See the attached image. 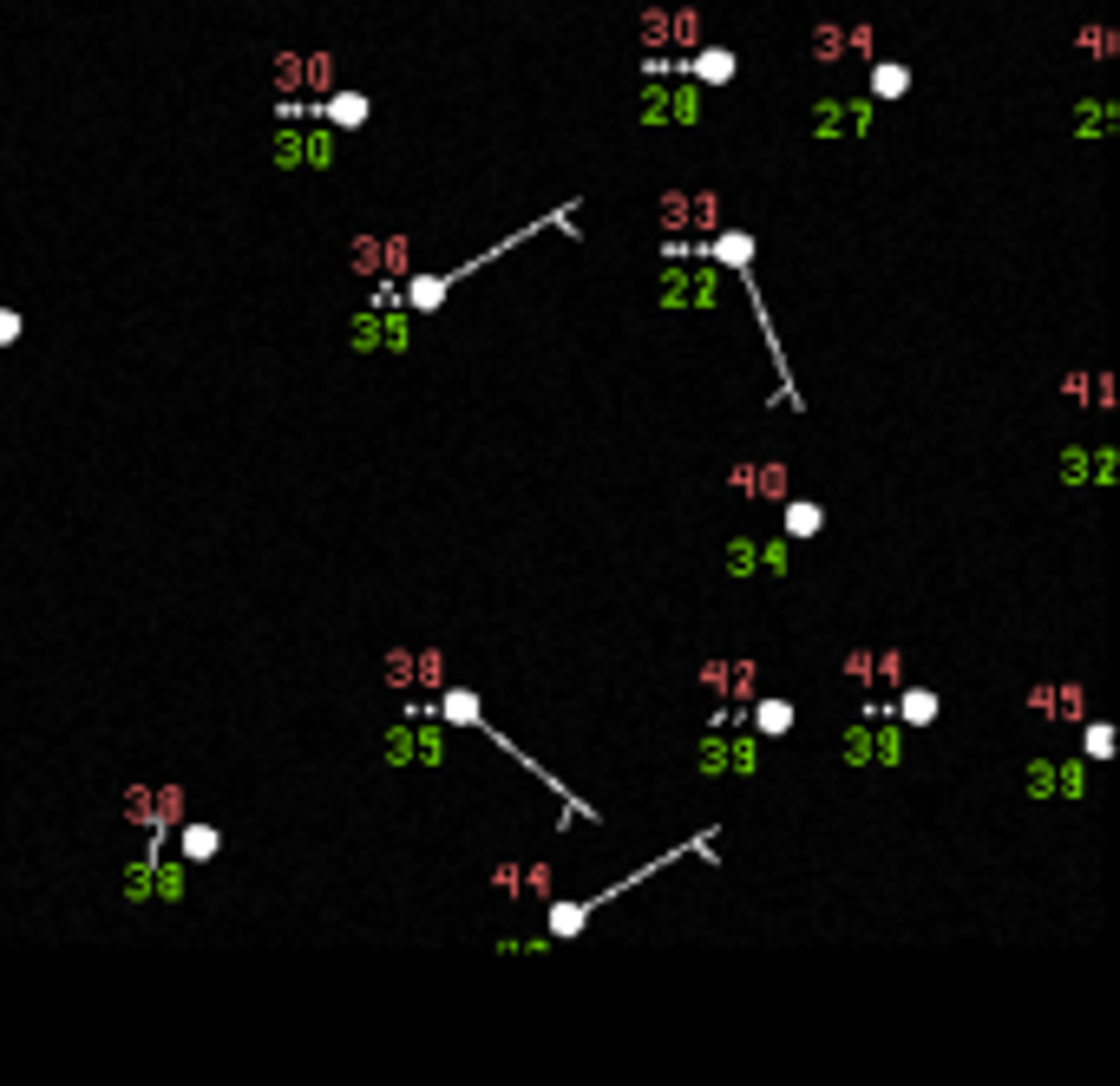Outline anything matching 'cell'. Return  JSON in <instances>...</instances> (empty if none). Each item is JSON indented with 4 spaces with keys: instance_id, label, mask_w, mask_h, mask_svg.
Listing matches in <instances>:
<instances>
[{
    "instance_id": "1",
    "label": "cell",
    "mask_w": 1120,
    "mask_h": 1086,
    "mask_svg": "<svg viewBox=\"0 0 1120 1086\" xmlns=\"http://www.w3.org/2000/svg\"><path fill=\"white\" fill-rule=\"evenodd\" d=\"M433 713H440V721H446V727H466V733H485V739H492V747H498V753H511V759H518V766H524L531 779H544V785H551V793H557V805H564V819H577V825H597V805H583V799L570 793V785H564V779H551V773H544V759H531V753H518V739H505V733L492 727V713H485V707H479V694H472V687H459V681H446V687H440V694H433Z\"/></svg>"
},
{
    "instance_id": "2",
    "label": "cell",
    "mask_w": 1120,
    "mask_h": 1086,
    "mask_svg": "<svg viewBox=\"0 0 1120 1086\" xmlns=\"http://www.w3.org/2000/svg\"><path fill=\"white\" fill-rule=\"evenodd\" d=\"M695 851H715V825L708 831H695V837H681L675 851H662V857H649L643 871H629V877H616V883H603L597 897H544V943H577L583 929H590V917L610 897H623V891H636V883H649L655 871H669L675 857H695Z\"/></svg>"
},
{
    "instance_id": "3",
    "label": "cell",
    "mask_w": 1120,
    "mask_h": 1086,
    "mask_svg": "<svg viewBox=\"0 0 1120 1086\" xmlns=\"http://www.w3.org/2000/svg\"><path fill=\"white\" fill-rule=\"evenodd\" d=\"M649 302L662 314H715L727 302V276L708 256H662V268L649 282Z\"/></svg>"
},
{
    "instance_id": "4",
    "label": "cell",
    "mask_w": 1120,
    "mask_h": 1086,
    "mask_svg": "<svg viewBox=\"0 0 1120 1086\" xmlns=\"http://www.w3.org/2000/svg\"><path fill=\"white\" fill-rule=\"evenodd\" d=\"M334 138L322 118H276V138H270V164L282 178H322L334 170Z\"/></svg>"
},
{
    "instance_id": "5",
    "label": "cell",
    "mask_w": 1120,
    "mask_h": 1086,
    "mask_svg": "<svg viewBox=\"0 0 1120 1086\" xmlns=\"http://www.w3.org/2000/svg\"><path fill=\"white\" fill-rule=\"evenodd\" d=\"M871 125H879V98L871 92H825L807 105V138H819V144L871 138Z\"/></svg>"
},
{
    "instance_id": "6",
    "label": "cell",
    "mask_w": 1120,
    "mask_h": 1086,
    "mask_svg": "<svg viewBox=\"0 0 1120 1086\" xmlns=\"http://www.w3.org/2000/svg\"><path fill=\"white\" fill-rule=\"evenodd\" d=\"M767 766V739L761 733H701V747H695V773L701 779H753Z\"/></svg>"
},
{
    "instance_id": "7",
    "label": "cell",
    "mask_w": 1120,
    "mask_h": 1086,
    "mask_svg": "<svg viewBox=\"0 0 1120 1086\" xmlns=\"http://www.w3.org/2000/svg\"><path fill=\"white\" fill-rule=\"evenodd\" d=\"M1055 478L1068 491H1114L1120 485V446L1114 439H1068L1055 458Z\"/></svg>"
},
{
    "instance_id": "8",
    "label": "cell",
    "mask_w": 1120,
    "mask_h": 1086,
    "mask_svg": "<svg viewBox=\"0 0 1120 1086\" xmlns=\"http://www.w3.org/2000/svg\"><path fill=\"white\" fill-rule=\"evenodd\" d=\"M636 40L643 53H695L701 40H708V20H701V7H643L636 14Z\"/></svg>"
},
{
    "instance_id": "9",
    "label": "cell",
    "mask_w": 1120,
    "mask_h": 1086,
    "mask_svg": "<svg viewBox=\"0 0 1120 1086\" xmlns=\"http://www.w3.org/2000/svg\"><path fill=\"white\" fill-rule=\"evenodd\" d=\"M636 118L649 132H675V125H701V86L695 79H643V98H636Z\"/></svg>"
},
{
    "instance_id": "10",
    "label": "cell",
    "mask_w": 1120,
    "mask_h": 1086,
    "mask_svg": "<svg viewBox=\"0 0 1120 1086\" xmlns=\"http://www.w3.org/2000/svg\"><path fill=\"white\" fill-rule=\"evenodd\" d=\"M380 681H387V694H440L452 675H446L440 648H387Z\"/></svg>"
},
{
    "instance_id": "11",
    "label": "cell",
    "mask_w": 1120,
    "mask_h": 1086,
    "mask_svg": "<svg viewBox=\"0 0 1120 1086\" xmlns=\"http://www.w3.org/2000/svg\"><path fill=\"white\" fill-rule=\"evenodd\" d=\"M753 694H761V661H753V655H708V661H701V701L747 707Z\"/></svg>"
},
{
    "instance_id": "12",
    "label": "cell",
    "mask_w": 1120,
    "mask_h": 1086,
    "mask_svg": "<svg viewBox=\"0 0 1120 1086\" xmlns=\"http://www.w3.org/2000/svg\"><path fill=\"white\" fill-rule=\"evenodd\" d=\"M1022 713L1042 727H1081L1088 721V687L1081 681H1029L1022 687Z\"/></svg>"
},
{
    "instance_id": "13",
    "label": "cell",
    "mask_w": 1120,
    "mask_h": 1086,
    "mask_svg": "<svg viewBox=\"0 0 1120 1086\" xmlns=\"http://www.w3.org/2000/svg\"><path fill=\"white\" fill-rule=\"evenodd\" d=\"M839 675L859 687L865 701H891L897 681H905V655H897V648H845Z\"/></svg>"
},
{
    "instance_id": "14",
    "label": "cell",
    "mask_w": 1120,
    "mask_h": 1086,
    "mask_svg": "<svg viewBox=\"0 0 1120 1086\" xmlns=\"http://www.w3.org/2000/svg\"><path fill=\"white\" fill-rule=\"evenodd\" d=\"M727 491H741V498H761V504H780V498H793V465L787 458H734L727 465Z\"/></svg>"
},
{
    "instance_id": "15",
    "label": "cell",
    "mask_w": 1120,
    "mask_h": 1086,
    "mask_svg": "<svg viewBox=\"0 0 1120 1086\" xmlns=\"http://www.w3.org/2000/svg\"><path fill=\"white\" fill-rule=\"evenodd\" d=\"M675 72H681V79H695L701 92H721V86L741 79V53H734V46H721V40H701L695 53L675 60Z\"/></svg>"
},
{
    "instance_id": "16",
    "label": "cell",
    "mask_w": 1120,
    "mask_h": 1086,
    "mask_svg": "<svg viewBox=\"0 0 1120 1086\" xmlns=\"http://www.w3.org/2000/svg\"><path fill=\"white\" fill-rule=\"evenodd\" d=\"M885 713H891V721H905L911 733H917V727H937L943 694H937V687H924V681H897V694L885 701Z\"/></svg>"
},
{
    "instance_id": "17",
    "label": "cell",
    "mask_w": 1120,
    "mask_h": 1086,
    "mask_svg": "<svg viewBox=\"0 0 1120 1086\" xmlns=\"http://www.w3.org/2000/svg\"><path fill=\"white\" fill-rule=\"evenodd\" d=\"M1061 400H1068V406H1088V412H1114V406H1120V386H1114L1107 367H1081V374L1061 380Z\"/></svg>"
},
{
    "instance_id": "18",
    "label": "cell",
    "mask_w": 1120,
    "mask_h": 1086,
    "mask_svg": "<svg viewBox=\"0 0 1120 1086\" xmlns=\"http://www.w3.org/2000/svg\"><path fill=\"white\" fill-rule=\"evenodd\" d=\"M1114 125H1120V98H1107V92H1094V98H1075V105H1068V132H1075L1081 144L1107 138Z\"/></svg>"
},
{
    "instance_id": "19",
    "label": "cell",
    "mask_w": 1120,
    "mask_h": 1086,
    "mask_svg": "<svg viewBox=\"0 0 1120 1086\" xmlns=\"http://www.w3.org/2000/svg\"><path fill=\"white\" fill-rule=\"evenodd\" d=\"M170 837H178V857L190 864V871L224 851V825H210V819H178V825H170Z\"/></svg>"
},
{
    "instance_id": "20",
    "label": "cell",
    "mask_w": 1120,
    "mask_h": 1086,
    "mask_svg": "<svg viewBox=\"0 0 1120 1086\" xmlns=\"http://www.w3.org/2000/svg\"><path fill=\"white\" fill-rule=\"evenodd\" d=\"M871 721V766H905L911 759V727L891 721V713H865Z\"/></svg>"
},
{
    "instance_id": "21",
    "label": "cell",
    "mask_w": 1120,
    "mask_h": 1086,
    "mask_svg": "<svg viewBox=\"0 0 1120 1086\" xmlns=\"http://www.w3.org/2000/svg\"><path fill=\"white\" fill-rule=\"evenodd\" d=\"M741 721L761 733V739H787L799 713H793V701H780V694H753V701L741 707Z\"/></svg>"
},
{
    "instance_id": "22",
    "label": "cell",
    "mask_w": 1120,
    "mask_h": 1086,
    "mask_svg": "<svg viewBox=\"0 0 1120 1086\" xmlns=\"http://www.w3.org/2000/svg\"><path fill=\"white\" fill-rule=\"evenodd\" d=\"M655 236H695V184L655 196Z\"/></svg>"
},
{
    "instance_id": "23",
    "label": "cell",
    "mask_w": 1120,
    "mask_h": 1086,
    "mask_svg": "<svg viewBox=\"0 0 1120 1086\" xmlns=\"http://www.w3.org/2000/svg\"><path fill=\"white\" fill-rule=\"evenodd\" d=\"M164 845H170V837H151V831H144V851L125 857V903H132V910H151V864H158Z\"/></svg>"
},
{
    "instance_id": "24",
    "label": "cell",
    "mask_w": 1120,
    "mask_h": 1086,
    "mask_svg": "<svg viewBox=\"0 0 1120 1086\" xmlns=\"http://www.w3.org/2000/svg\"><path fill=\"white\" fill-rule=\"evenodd\" d=\"M184 897H190V864H184V857H170V851H158V864H151V903L178 910Z\"/></svg>"
},
{
    "instance_id": "25",
    "label": "cell",
    "mask_w": 1120,
    "mask_h": 1086,
    "mask_svg": "<svg viewBox=\"0 0 1120 1086\" xmlns=\"http://www.w3.org/2000/svg\"><path fill=\"white\" fill-rule=\"evenodd\" d=\"M865 92L879 98V105H885V98H911V66L871 53V60H865Z\"/></svg>"
},
{
    "instance_id": "26",
    "label": "cell",
    "mask_w": 1120,
    "mask_h": 1086,
    "mask_svg": "<svg viewBox=\"0 0 1120 1086\" xmlns=\"http://www.w3.org/2000/svg\"><path fill=\"white\" fill-rule=\"evenodd\" d=\"M1016 793L1029 805H1055V753H1029V759H1022Z\"/></svg>"
},
{
    "instance_id": "27",
    "label": "cell",
    "mask_w": 1120,
    "mask_h": 1086,
    "mask_svg": "<svg viewBox=\"0 0 1120 1086\" xmlns=\"http://www.w3.org/2000/svg\"><path fill=\"white\" fill-rule=\"evenodd\" d=\"M1088 785H1094V766L1081 753H1055V805H1088Z\"/></svg>"
},
{
    "instance_id": "28",
    "label": "cell",
    "mask_w": 1120,
    "mask_h": 1086,
    "mask_svg": "<svg viewBox=\"0 0 1120 1086\" xmlns=\"http://www.w3.org/2000/svg\"><path fill=\"white\" fill-rule=\"evenodd\" d=\"M780 530H787L793 543H813V537L825 530V504H819V498H780Z\"/></svg>"
},
{
    "instance_id": "29",
    "label": "cell",
    "mask_w": 1120,
    "mask_h": 1086,
    "mask_svg": "<svg viewBox=\"0 0 1120 1086\" xmlns=\"http://www.w3.org/2000/svg\"><path fill=\"white\" fill-rule=\"evenodd\" d=\"M721 576H734V583L761 576V537H727L721 543Z\"/></svg>"
},
{
    "instance_id": "30",
    "label": "cell",
    "mask_w": 1120,
    "mask_h": 1086,
    "mask_svg": "<svg viewBox=\"0 0 1120 1086\" xmlns=\"http://www.w3.org/2000/svg\"><path fill=\"white\" fill-rule=\"evenodd\" d=\"M807 60H813V66H839V60H851V53H845V20H813Z\"/></svg>"
},
{
    "instance_id": "31",
    "label": "cell",
    "mask_w": 1120,
    "mask_h": 1086,
    "mask_svg": "<svg viewBox=\"0 0 1120 1086\" xmlns=\"http://www.w3.org/2000/svg\"><path fill=\"white\" fill-rule=\"evenodd\" d=\"M1075 53L1081 60H1120V27H1114V20H1081V27H1075Z\"/></svg>"
},
{
    "instance_id": "32",
    "label": "cell",
    "mask_w": 1120,
    "mask_h": 1086,
    "mask_svg": "<svg viewBox=\"0 0 1120 1086\" xmlns=\"http://www.w3.org/2000/svg\"><path fill=\"white\" fill-rule=\"evenodd\" d=\"M348 276L380 282V230H354L348 236Z\"/></svg>"
},
{
    "instance_id": "33",
    "label": "cell",
    "mask_w": 1120,
    "mask_h": 1086,
    "mask_svg": "<svg viewBox=\"0 0 1120 1086\" xmlns=\"http://www.w3.org/2000/svg\"><path fill=\"white\" fill-rule=\"evenodd\" d=\"M413 276V236L406 230H380V282Z\"/></svg>"
},
{
    "instance_id": "34",
    "label": "cell",
    "mask_w": 1120,
    "mask_h": 1086,
    "mask_svg": "<svg viewBox=\"0 0 1120 1086\" xmlns=\"http://www.w3.org/2000/svg\"><path fill=\"white\" fill-rule=\"evenodd\" d=\"M413 321H420V314H406L400 302H394V308H380V354H394V360H400V354H413Z\"/></svg>"
},
{
    "instance_id": "35",
    "label": "cell",
    "mask_w": 1120,
    "mask_h": 1086,
    "mask_svg": "<svg viewBox=\"0 0 1120 1086\" xmlns=\"http://www.w3.org/2000/svg\"><path fill=\"white\" fill-rule=\"evenodd\" d=\"M125 825H132V831H151V837H158V785H151V779L125 785Z\"/></svg>"
},
{
    "instance_id": "36",
    "label": "cell",
    "mask_w": 1120,
    "mask_h": 1086,
    "mask_svg": "<svg viewBox=\"0 0 1120 1086\" xmlns=\"http://www.w3.org/2000/svg\"><path fill=\"white\" fill-rule=\"evenodd\" d=\"M1075 733H1081V759H1088V766L1114 759V747H1120V727H1114V721H1094V713H1088V721H1081Z\"/></svg>"
},
{
    "instance_id": "37",
    "label": "cell",
    "mask_w": 1120,
    "mask_h": 1086,
    "mask_svg": "<svg viewBox=\"0 0 1120 1086\" xmlns=\"http://www.w3.org/2000/svg\"><path fill=\"white\" fill-rule=\"evenodd\" d=\"M793 557H799V543H793L787 530H773V537H761V576H773V583H787V576H793Z\"/></svg>"
},
{
    "instance_id": "38",
    "label": "cell",
    "mask_w": 1120,
    "mask_h": 1086,
    "mask_svg": "<svg viewBox=\"0 0 1120 1086\" xmlns=\"http://www.w3.org/2000/svg\"><path fill=\"white\" fill-rule=\"evenodd\" d=\"M839 766H845V773H865V766H871V721H865V713L839 733Z\"/></svg>"
},
{
    "instance_id": "39",
    "label": "cell",
    "mask_w": 1120,
    "mask_h": 1086,
    "mask_svg": "<svg viewBox=\"0 0 1120 1086\" xmlns=\"http://www.w3.org/2000/svg\"><path fill=\"white\" fill-rule=\"evenodd\" d=\"M348 348H354V354H380V308H374V302H360V308L348 314Z\"/></svg>"
},
{
    "instance_id": "40",
    "label": "cell",
    "mask_w": 1120,
    "mask_h": 1086,
    "mask_svg": "<svg viewBox=\"0 0 1120 1086\" xmlns=\"http://www.w3.org/2000/svg\"><path fill=\"white\" fill-rule=\"evenodd\" d=\"M524 897H538V903L557 897V877H551L544 857H518V903H524Z\"/></svg>"
},
{
    "instance_id": "41",
    "label": "cell",
    "mask_w": 1120,
    "mask_h": 1086,
    "mask_svg": "<svg viewBox=\"0 0 1120 1086\" xmlns=\"http://www.w3.org/2000/svg\"><path fill=\"white\" fill-rule=\"evenodd\" d=\"M845 53L865 66L871 53H879V27H871V20H845Z\"/></svg>"
},
{
    "instance_id": "42",
    "label": "cell",
    "mask_w": 1120,
    "mask_h": 1086,
    "mask_svg": "<svg viewBox=\"0 0 1120 1086\" xmlns=\"http://www.w3.org/2000/svg\"><path fill=\"white\" fill-rule=\"evenodd\" d=\"M178 819H184V785L164 779V785H158V837H170V825H178Z\"/></svg>"
},
{
    "instance_id": "43",
    "label": "cell",
    "mask_w": 1120,
    "mask_h": 1086,
    "mask_svg": "<svg viewBox=\"0 0 1120 1086\" xmlns=\"http://www.w3.org/2000/svg\"><path fill=\"white\" fill-rule=\"evenodd\" d=\"M20 334H27V314L0 302V348H20Z\"/></svg>"
}]
</instances>
